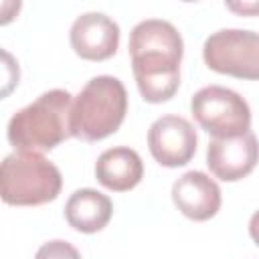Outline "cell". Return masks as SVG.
<instances>
[{"mask_svg":"<svg viewBox=\"0 0 259 259\" xmlns=\"http://www.w3.org/2000/svg\"><path fill=\"white\" fill-rule=\"evenodd\" d=\"M190 111L196 123L214 138H233L251 130L249 103L221 85L198 89L190 99Z\"/></svg>","mask_w":259,"mask_h":259,"instance_id":"obj_5","label":"cell"},{"mask_svg":"<svg viewBox=\"0 0 259 259\" xmlns=\"http://www.w3.org/2000/svg\"><path fill=\"white\" fill-rule=\"evenodd\" d=\"M196 142L194 125L180 115H162L148 130L150 154L166 168L188 164L196 154Z\"/></svg>","mask_w":259,"mask_h":259,"instance_id":"obj_7","label":"cell"},{"mask_svg":"<svg viewBox=\"0 0 259 259\" xmlns=\"http://www.w3.org/2000/svg\"><path fill=\"white\" fill-rule=\"evenodd\" d=\"M63 186L59 168L36 150H16L0 166V196L10 206L53 202Z\"/></svg>","mask_w":259,"mask_h":259,"instance_id":"obj_4","label":"cell"},{"mask_svg":"<svg viewBox=\"0 0 259 259\" xmlns=\"http://www.w3.org/2000/svg\"><path fill=\"white\" fill-rule=\"evenodd\" d=\"M71 93L51 89L16 111L8 121V142L14 150H53L71 136Z\"/></svg>","mask_w":259,"mask_h":259,"instance_id":"obj_2","label":"cell"},{"mask_svg":"<svg viewBox=\"0 0 259 259\" xmlns=\"http://www.w3.org/2000/svg\"><path fill=\"white\" fill-rule=\"evenodd\" d=\"M71 47L85 61H105L119 47V26L103 12H85L75 18L69 32Z\"/></svg>","mask_w":259,"mask_h":259,"instance_id":"obj_9","label":"cell"},{"mask_svg":"<svg viewBox=\"0 0 259 259\" xmlns=\"http://www.w3.org/2000/svg\"><path fill=\"white\" fill-rule=\"evenodd\" d=\"M172 200L184 217L202 223L219 212L221 188L208 174L190 170L172 184Z\"/></svg>","mask_w":259,"mask_h":259,"instance_id":"obj_10","label":"cell"},{"mask_svg":"<svg viewBox=\"0 0 259 259\" xmlns=\"http://www.w3.org/2000/svg\"><path fill=\"white\" fill-rule=\"evenodd\" d=\"M249 235H251L253 243L259 247V210L253 212V217H251V221H249Z\"/></svg>","mask_w":259,"mask_h":259,"instance_id":"obj_16","label":"cell"},{"mask_svg":"<svg viewBox=\"0 0 259 259\" xmlns=\"http://www.w3.org/2000/svg\"><path fill=\"white\" fill-rule=\"evenodd\" d=\"M144 176V164L136 150L117 146L105 150L95 162L97 182L113 192H125L140 184Z\"/></svg>","mask_w":259,"mask_h":259,"instance_id":"obj_11","label":"cell"},{"mask_svg":"<svg viewBox=\"0 0 259 259\" xmlns=\"http://www.w3.org/2000/svg\"><path fill=\"white\" fill-rule=\"evenodd\" d=\"M225 4L237 16H259V0H225Z\"/></svg>","mask_w":259,"mask_h":259,"instance_id":"obj_13","label":"cell"},{"mask_svg":"<svg viewBox=\"0 0 259 259\" xmlns=\"http://www.w3.org/2000/svg\"><path fill=\"white\" fill-rule=\"evenodd\" d=\"M127 113L123 83L111 75H97L79 91L71 105V136L99 142L119 130Z\"/></svg>","mask_w":259,"mask_h":259,"instance_id":"obj_3","label":"cell"},{"mask_svg":"<svg viewBox=\"0 0 259 259\" xmlns=\"http://www.w3.org/2000/svg\"><path fill=\"white\" fill-rule=\"evenodd\" d=\"M67 253H71V255H77V251L73 249V247H69V245H63V241H53V245H47L45 249H40L38 251V257L40 255H67Z\"/></svg>","mask_w":259,"mask_h":259,"instance_id":"obj_14","label":"cell"},{"mask_svg":"<svg viewBox=\"0 0 259 259\" xmlns=\"http://www.w3.org/2000/svg\"><path fill=\"white\" fill-rule=\"evenodd\" d=\"M257 162L259 142L251 130L233 138H212L206 148V166L225 182H237L249 176Z\"/></svg>","mask_w":259,"mask_h":259,"instance_id":"obj_8","label":"cell"},{"mask_svg":"<svg viewBox=\"0 0 259 259\" xmlns=\"http://www.w3.org/2000/svg\"><path fill=\"white\" fill-rule=\"evenodd\" d=\"M202 59L214 73L259 81V32L243 28L217 30L204 40Z\"/></svg>","mask_w":259,"mask_h":259,"instance_id":"obj_6","label":"cell"},{"mask_svg":"<svg viewBox=\"0 0 259 259\" xmlns=\"http://www.w3.org/2000/svg\"><path fill=\"white\" fill-rule=\"evenodd\" d=\"M111 214H113V204L109 196L93 188L75 190L65 204V219L69 227L87 235L107 227Z\"/></svg>","mask_w":259,"mask_h":259,"instance_id":"obj_12","label":"cell"},{"mask_svg":"<svg viewBox=\"0 0 259 259\" xmlns=\"http://www.w3.org/2000/svg\"><path fill=\"white\" fill-rule=\"evenodd\" d=\"M184 42L168 20L150 18L134 26L130 34V57L138 91L148 103H164L180 85V61Z\"/></svg>","mask_w":259,"mask_h":259,"instance_id":"obj_1","label":"cell"},{"mask_svg":"<svg viewBox=\"0 0 259 259\" xmlns=\"http://www.w3.org/2000/svg\"><path fill=\"white\" fill-rule=\"evenodd\" d=\"M20 10V0H4L2 2V24H8Z\"/></svg>","mask_w":259,"mask_h":259,"instance_id":"obj_15","label":"cell"},{"mask_svg":"<svg viewBox=\"0 0 259 259\" xmlns=\"http://www.w3.org/2000/svg\"><path fill=\"white\" fill-rule=\"evenodd\" d=\"M180 2H198V0H180Z\"/></svg>","mask_w":259,"mask_h":259,"instance_id":"obj_17","label":"cell"}]
</instances>
